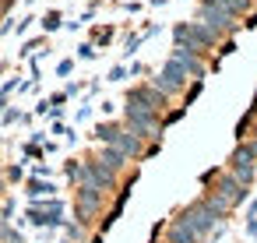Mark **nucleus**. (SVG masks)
<instances>
[{
  "label": "nucleus",
  "mask_w": 257,
  "mask_h": 243,
  "mask_svg": "<svg viewBox=\"0 0 257 243\" xmlns=\"http://www.w3.org/2000/svg\"><path fill=\"white\" fill-rule=\"evenodd\" d=\"M169 239H173V243H197V232H194L183 218H176V222L169 225Z\"/></svg>",
  "instance_id": "nucleus-12"
},
{
  "label": "nucleus",
  "mask_w": 257,
  "mask_h": 243,
  "mask_svg": "<svg viewBox=\"0 0 257 243\" xmlns=\"http://www.w3.org/2000/svg\"><path fill=\"white\" fill-rule=\"evenodd\" d=\"M204 4H215V8H222V11H229V15H239V11H246L250 0H204Z\"/></svg>",
  "instance_id": "nucleus-13"
},
{
  "label": "nucleus",
  "mask_w": 257,
  "mask_h": 243,
  "mask_svg": "<svg viewBox=\"0 0 257 243\" xmlns=\"http://www.w3.org/2000/svg\"><path fill=\"white\" fill-rule=\"evenodd\" d=\"M32 194H36V197H39V194H53V187H50V183H39V180H36V183H32Z\"/></svg>",
  "instance_id": "nucleus-15"
},
{
  "label": "nucleus",
  "mask_w": 257,
  "mask_h": 243,
  "mask_svg": "<svg viewBox=\"0 0 257 243\" xmlns=\"http://www.w3.org/2000/svg\"><path fill=\"white\" fill-rule=\"evenodd\" d=\"M131 102H141L145 109H152V113H155V109H162V106H166V95H162L155 85H145V88H134V92H131Z\"/></svg>",
  "instance_id": "nucleus-8"
},
{
  "label": "nucleus",
  "mask_w": 257,
  "mask_h": 243,
  "mask_svg": "<svg viewBox=\"0 0 257 243\" xmlns=\"http://www.w3.org/2000/svg\"><path fill=\"white\" fill-rule=\"evenodd\" d=\"M176 43L180 46H190V43L194 46H211L215 43V32L208 25H197V22L194 25H176Z\"/></svg>",
  "instance_id": "nucleus-3"
},
{
  "label": "nucleus",
  "mask_w": 257,
  "mask_h": 243,
  "mask_svg": "<svg viewBox=\"0 0 257 243\" xmlns=\"http://www.w3.org/2000/svg\"><path fill=\"white\" fill-rule=\"evenodd\" d=\"M183 81H187V67L176 64V60H169V64L162 67V74L155 78V88H159L162 95H173V92L183 88Z\"/></svg>",
  "instance_id": "nucleus-2"
},
{
  "label": "nucleus",
  "mask_w": 257,
  "mask_h": 243,
  "mask_svg": "<svg viewBox=\"0 0 257 243\" xmlns=\"http://www.w3.org/2000/svg\"><path fill=\"white\" fill-rule=\"evenodd\" d=\"M113 148H120L123 155H141V138L134 131H120L116 141H113Z\"/></svg>",
  "instance_id": "nucleus-10"
},
{
  "label": "nucleus",
  "mask_w": 257,
  "mask_h": 243,
  "mask_svg": "<svg viewBox=\"0 0 257 243\" xmlns=\"http://www.w3.org/2000/svg\"><path fill=\"white\" fill-rule=\"evenodd\" d=\"M173 60H176V64H183V67H187V74H197V78L204 74V67H201V60H197V53H194L190 46H176V50H173Z\"/></svg>",
  "instance_id": "nucleus-9"
},
{
  "label": "nucleus",
  "mask_w": 257,
  "mask_h": 243,
  "mask_svg": "<svg viewBox=\"0 0 257 243\" xmlns=\"http://www.w3.org/2000/svg\"><path fill=\"white\" fill-rule=\"evenodd\" d=\"M99 201H102V194H99L95 187H81V194H78V211H81V215H92V211L99 208Z\"/></svg>",
  "instance_id": "nucleus-11"
},
{
  "label": "nucleus",
  "mask_w": 257,
  "mask_h": 243,
  "mask_svg": "<svg viewBox=\"0 0 257 243\" xmlns=\"http://www.w3.org/2000/svg\"><path fill=\"white\" fill-rule=\"evenodd\" d=\"M253 152H250V145H243V148H236V155H232V176L239 180V183H250L253 180Z\"/></svg>",
  "instance_id": "nucleus-7"
},
{
  "label": "nucleus",
  "mask_w": 257,
  "mask_h": 243,
  "mask_svg": "<svg viewBox=\"0 0 257 243\" xmlns=\"http://www.w3.org/2000/svg\"><path fill=\"white\" fill-rule=\"evenodd\" d=\"M201 25H208L215 36L218 32H232V15L215 8V4H201Z\"/></svg>",
  "instance_id": "nucleus-4"
},
{
  "label": "nucleus",
  "mask_w": 257,
  "mask_h": 243,
  "mask_svg": "<svg viewBox=\"0 0 257 243\" xmlns=\"http://www.w3.org/2000/svg\"><path fill=\"white\" fill-rule=\"evenodd\" d=\"M81 180H85V187L106 190V187H113V169H106L102 162H85L81 166Z\"/></svg>",
  "instance_id": "nucleus-6"
},
{
  "label": "nucleus",
  "mask_w": 257,
  "mask_h": 243,
  "mask_svg": "<svg viewBox=\"0 0 257 243\" xmlns=\"http://www.w3.org/2000/svg\"><path fill=\"white\" fill-rule=\"evenodd\" d=\"M127 124H131V131H138V134H145V138H155V134H159L155 113L145 109L141 102H131V99H127Z\"/></svg>",
  "instance_id": "nucleus-1"
},
{
  "label": "nucleus",
  "mask_w": 257,
  "mask_h": 243,
  "mask_svg": "<svg viewBox=\"0 0 257 243\" xmlns=\"http://www.w3.org/2000/svg\"><path fill=\"white\" fill-rule=\"evenodd\" d=\"M102 162H106V169H120V166L127 162V155H123L120 148H106V152H102Z\"/></svg>",
  "instance_id": "nucleus-14"
},
{
  "label": "nucleus",
  "mask_w": 257,
  "mask_h": 243,
  "mask_svg": "<svg viewBox=\"0 0 257 243\" xmlns=\"http://www.w3.org/2000/svg\"><path fill=\"white\" fill-rule=\"evenodd\" d=\"M215 197H222L225 204H239V201L246 197V183H239L232 173H229V176H218V180H215Z\"/></svg>",
  "instance_id": "nucleus-5"
}]
</instances>
